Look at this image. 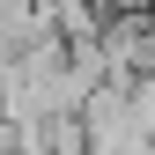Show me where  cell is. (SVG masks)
<instances>
[{"mask_svg": "<svg viewBox=\"0 0 155 155\" xmlns=\"http://www.w3.org/2000/svg\"><path fill=\"white\" fill-rule=\"evenodd\" d=\"M0 155H15V118L0 111Z\"/></svg>", "mask_w": 155, "mask_h": 155, "instance_id": "7a4b0ae2", "label": "cell"}, {"mask_svg": "<svg viewBox=\"0 0 155 155\" xmlns=\"http://www.w3.org/2000/svg\"><path fill=\"white\" fill-rule=\"evenodd\" d=\"M126 111H133V126L155 140V67H140V74L126 81Z\"/></svg>", "mask_w": 155, "mask_h": 155, "instance_id": "6da1fadb", "label": "cell"}, {"mask_svg": "<svg viewBox=\"0 0 155 155\" xmlns=\"http://www.w3.org/2000/svg\"><path fill=\"white\" fill-rule=\"evenodd\" d=\"M148 67H155V8H148Z\"/></svg>", "mask_w": 155, "mask_h": 155, "instance_id": "3957f363", "label": "cell"}]
</instances>
